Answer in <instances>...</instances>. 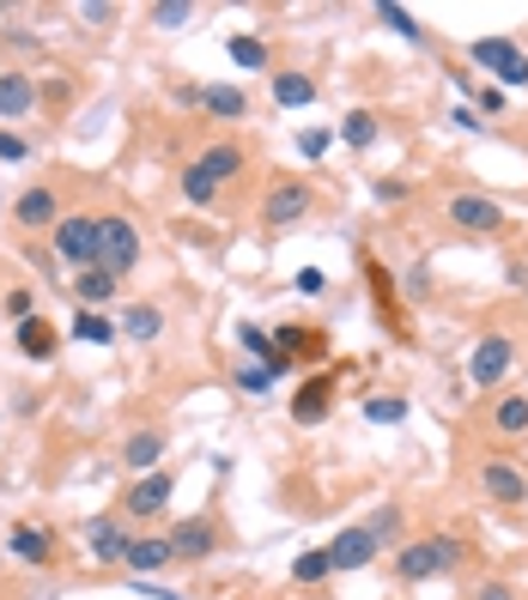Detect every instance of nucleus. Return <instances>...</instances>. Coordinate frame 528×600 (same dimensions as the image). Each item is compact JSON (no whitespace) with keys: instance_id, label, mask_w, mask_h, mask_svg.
<instances>
[{"instance_id":"1","label":"nucleus","mask_w":528,"mask_h":600,"mask_svg":"<svg viewBox=\"0 0 528 600\" xmlns=\"http://www.w3.org/2000/svg\"><path fill=\"white\" fill-rule=\"evenodd\" d=\"M468 558V546L456 534H432V540H408L395 552V576L401 582H432V576H449Z\"/></svg>"},{"instance_id":"2","label":"nucleus","mask_w":528,"mask_h":600,"mask_svg":"<svg viewBox=\"0 0 528 600\" xmlns=\"http://www.w3.org/2000/svg\"><path fill=\"white\" fill-rule=\"evenodd\" d=\"M92 267H104V274H128V267H140V231H134L128 219H116V212H104L97 219V262Z\"/></svg>"},{"instance_id":"3","label":"nucleus","mask_w":528,"mask_h":600,"mask_svg":"<svg viewBox=\"0 0 528 600\" xmlns=\"http://www.w3.org/2000/svg\"><path fill=\"white\" fill-rule=\"evenodd\" d=\"M55 255L73 267H92L97 262V212H67L55 224Z\"/></svg>"},{"instance_id":"4","label":"nucleus","mask_w":528,"mask_h":600,"mask_svg":"<svg viewBox=\"0 0 528 600\" xmlns=\"http://www.w3.org/2000/svg\"><path fill=\"white\" fill-rule=\"evenodd\" d=\"M510 365H516V346L504 334H486L474 353H468V382H474V389H498V382L510 377Z\"/></svg>"},{"instance_id":"5","label":"nucleus","mask_w":528,"mask_h":600,"mask_svg":"<svg viewBox=\"0 0 528 600\" xmlns=\"http://www.w3.org/2000/svg\"><path fill=\"white\" fill-rule=\"evenodd\" d=\"M468 55H474V67H486L492 79H504V85H528V55L516 49L510 37H480Z\"/></svg>"},{"instance_id":"6","label":"nucleus","mask_w":528,"mask_h":600,"mask_svg":"<svg viewBox=\"0 0 528 600\" xmlns=\"http://www.w3.org/2000/svg\"><path fill=\"white\" fill-rule=\"evenodd\" d=\"M171 552H176V564H200V558H213L219 552V528L213 522H200V516H188V522H176L171 534Z\"/></svg>"},{"instance_id":"7","label":"nucleus","mask_w":528,"mask_h":600,"mask_svg":"<svg viewBox=\"0 0 528 600\" xmlns=\"http://www.w3.org/2000/svg\"><path fill=\"white\" fill-rule=\"evenodd\" d=\"M322 552H329V570H365V564L377 558L383 546L370 540V528H341V534H334Z\"/></svg>"},{"instance_id":"8","label":"nucleus","mask_w":528,"mask_h":600,"mask_svg":"<svg viewBox=\"0 0 528 600\" xmlns=\"http://www.w3.org/2000/svg\"><path fill=\"white\" fill-rule=\"evenodd\" d=\"M171 492H176V480L164 468L159 473H140V485L122 497V509H128V516H140V522H146V516H164V509H171Z\"/></svg>"},{"instance_id":"9","label":"nucleus","mask_w":528,"mask_h":600,"mask_svg":"<svg viewBox=\"0 0 528 600\" xmlns=\"http://www.w3.org/2000/svg\"><path fill=\"white\" fill-rule=\"evenodd\" d=\"M188 170H195V176H200V183H207V188H225V183H231V176H238V170H243V146L219 140V146H207V152H200V158H195V164H188Z\"/></svg>"},{"instance_id":"10","label":"nucleus","mask_w":528,"mask_h":600,"mask_svg":"<svg viewBox=\"0 0 528 600\" xmlns=\"http://www.w3.org/2000/svg\"><path fill=\"white\" fill-rule=\"evenodd\" d=\"M480 492H486L492 504H528V480L510 461H480Z\"/></svg>"},{"instance_id":"11","label":"nucleus","mask_w":528,"mask_h":600,"mask_svg":"<svg viewBox=\"0 0 528 600\" xmlns=\"http://www.w3.org/2000/svg\"><path fill=\"white\" fill-rule=\"evenodd\" d=\"M128 528L116 522V516H97V522H85V546H92V558L97 564H122L128 558Z\"/></svg>"},{"instance_id":"12","label":"nucleus","mask_w":528,"mask_h":600,"mask_svg":"<svg viewBox=\"0 0 528 600\" xmlns=\"http://www.w3.org/2000/svg\"><path fill=\"white\" fill-rule=\"evenodd\" d=\"M305 212H310V188L305 183H274V188H267V200H262V219L274 224V231H279V224H291V219H305Z\"/></svg>"},{"instance_id":"13","label":"nucleus","mask_w":528,"mask_h":600,"mask_svg":"<svg viewBox=\"0 0 528 600\" xmlns=\"http://www.w3.org/2000/svg\"><path fill=\"white\" fill-rule=\"evenodd\" d=\"M449 219L462 224V231H498L504 207L492 195H456V200H449Z\"/></svg>"},{"instance_id":"14","label":"nucleus","mask_w":528,"mask_h":600,"mask_svg":"<svg viewBox=\"0 0 528 600\" xmlns=\"http://www.w3.org/2000/svg\"><path fill=\"white\" fill-rule=\"evenodd\" d=\"M13 219L25 224V231H49V224H61V200H55V188H25V195L13 200Z\"/></svg>"},{"instance_id":"15","label":"nucleus","mask_w":528,"mask_h":600,"mask_svg":"<svg viewBox=\"0 0 528 600\" xmlns=\"http://www.w3.org/2000/svg\"><path fill=\"white\" fill-rule=\"evenodd\" d=\"M122 564H128L134 576H159V570H171V564H176V552H171V540H164V534H140V540H128V558H122Z\"/></svg>"},{"instance_id":"16","label":"nucleus","mask_w":528,"mask_h":600,"mask_svg":"<svg viewBox=\"0 0 528 600\" xmlns=\"http://www.w3.org/2000/svg\"><path fill=\"white\" fill-rule=\"evenodd\" d=\"M329 394H334L329 377H310L305 389L291 394V418H298V425H322V413H329Z\"/></svg>"},{"instance_id":"17","label":"nucleus","mask_w":528,"mask_h":600,"mask_svg":"<svg viewBox=\"0 0 528 600\" xmlns=\"http://www.w3.org/2000/svg\"><path fill=\"white\" fill-rule=\"evenodd\" d=\"M31 104H37V85H31L25 73H7V67H0V122H19Z\"/></svg>"},{"instance_id":"18","label":"nucleus","mask_w":528,"mask_h":600,"mask_svg":"<svg viewBox=\"0 0 528 600\" xmlns=\"http://www.w3.org/2000/svg\"><path fill=\"white\" fill-rule=\"evenodd\" d=\"M49 552H55V540L31 522H19L13 540H7V558H19V564H49Z\"/></svg>"},{"instance_id":"19","label":"nucleus","mask_w":528,"mask_h":600,"mask_svg":"<svg viewBox=\"0 0 528 600\" xmlns=\"http://www.w3.org/2000/svg\"><path fill=\"white\" fill-rule=\"evenodd\" d=\"M122 334L140 339V346H146V339H159L164 334V310H159V303H128V310H122Z\"/></svg>"},{"instance_id":"20","label":"nucleus","mask_w":528,"mask_h":600,"mask_svg":"<svg viewBox=\"0 0 528 600\" xmlns=\"http://www.w3.org/2000/svg\"><path fill=\"white\" fill-rule=\"evenodd\" d=\"M159 455H164V437L159 431H134L128 449H122V461H128L134 473H159Z\"/></svg>"},{"instance_id":"21","label":"nucleus","mask_w":528,"mask_h":600,"mask_svg":"<svg viewBox=\"0 0 528 600\" xmlns=\"http://www.w3.org/2000/svg\"><path fill=\"white\" fill-rule=\"evenodd\" d=\"M492 431L498 437H528V394H504L492 406Z\"/></svg>"},{"instance_id":"22","label":"nucleus","mask_w":528,"mask_h":600,"mask_svg":"<svg viewBox=\"0 0 528 600\" xmlns=\"http://www.w3.org/2000/svg\"><path fill=\"white\" fill-rule=\"evenodd\" d=\"M200 104H207L213 116H225V122H243V116H250V97H243L238 85H200Z\"/></svg>"},{"instance_id":"23","label":"nucleus","mask_w":528,"mask_h":600,"mask_svg":"<svg viewBox=\"0 0 528 600\" xmlns=\"http://www.w3.org/2000/svg\"><path fill=\"white\" fill-rule=\"evenodd\" d=\"M73 291H80V303H85V310H97V303H110V298H116V274H104V267H80Z\"/></svg>"},{"instance_id":"24","label":"nucleus","mask_w":528,"mask_h":600,"mask_svg":"<svg viewBox=\"0 0 528 600\" xmlns=\"http://www.w3.org/2000/svg\"><path fill=\"white\" fill-rule=\"evenodd\" d=\"M19 353L25 358H49L55 353V327L43 322V315H25V322H19Z\"/></svg>"},{"instance_id":"25","label":"nucleus","mask_w":528,"mask_h":600,"mask_svg":"<svg viewBox=\"0 0 528 600\" xmlns=\"http://www.w3.org/2000/svg\"><path fill=\"white\" fill-rule=\"evenodd\" d=\"M225 55H231L243 73H267V43L262 37H231V43H225Z\"/></svg>"},{"instance_id":"26","label":"nucleus","mask_w":528,"mask_h":600,"mask_svg":"<svg viewBox=\"0 0 528 600\" xmlns=\"http://www.w3.org/2000/svg\"><path fill=\"white\" fill-rule=\"evenodd\" d=\"M341 140L358 146V152L377 146V116H370V109H346V116H341Z\"/></svg>"},{"instance_id":"27","label":"nucleus","mask_w":528,"mask_h":600,"mask_svg":"<svg viewBox=\"0 0 528 600\" xmlns=\"http://www.w3.org/2000/svg\"><path fill=\"white\" fill-rule=\"evenodd\" d=\"M274 97H279L286 109H305L310 97H317V85H310L305 73H274Z\"/></svg>"},{"instance_id":"28","label":"nucleus","mask_w":528,"mask_h":600,"mask_svg":"<svg viewBox=\"0 0 528 600\" xmlns=\"http://www.w3.org/2000/svg\"><path fill=\"white\" fill-rule=\"evenodd\" d=\"M188 19H195L188 0H159V7H146V25H159V31H183Z\"/></svg>"},{"instance_id":"29","label":"nucleus","mask_w":528,"mask_h":600,"mask_svg":"<svg viewBox=\"0 0 528 600\" xmlns=\"http://www.w3.org/2000/svg\"><path fill=\"white\" fill-rule=\"evenodd\" d=\"M365 418L370 425H401V418H408V401H401V394H370Z\"/></svg>"},{"instance_id":"30","label":"nucleus","mask_w":528,"mask_h":600,"mask_svg":"<svg viewBox=\"0 0 528 600\" xmlns=\"http://www.w3.org/2000/svg\"><path fill=\"white\" fill-rule=\"evenodd\" d=\"M73 334L92 339V346H110V339H116V322H110V315H97V310H85V315H73Z\"/></svg>"},{"instance_id":"31","label":"nucleus","mask_w":528,"mask_h":600,"mask_svg":"<svg viewBox=\"0 0 528 600\" xmlns=\"http://www.w3.org/2000/svg\"><path fill=\"white\" fill-rule=\"evenodd\" d=\"M377 19H383V25L395 31V37L420 43V25H413V13H408V7H389V0H383V7H377Z\"/></svg>"},{"instance_id":"32","label":"nucleus","mask_w":528,"mask_h":600,"mask_svg":"<svg viewBox=\"0 0 528 600\" xmlns=\"http://www.w3.org/2000/svg\"><path fill=\"white\" fill-rule=\"evenodd\" d=\"M329 576V552H305V558H291V582H322Z\"/></svg>"},{"instance_id":"33","label":"nucleus","mask_w":528,"mask_h":600,"mask_svg":"<svg viewBox=\"0 0 528 600\" xmlns=\"http://www.w3.org/2000/svg\"><path fill=\"white\" fill-rule=\"evenodd\" d=\"M365 528H370V540H377V546H383V540H401V509H377Z\"/></svg>"},{"instance_id":"34","label":"nucleus","mask_w":528,"mask_h":600,"mask_svg":"<svg viewBox=\"0 0 528 600\" xmlns=\"http://www.w3.org/2000/svg\"><path fill=\"white\" fill-rule=\"evenodd\" d=\"M238 346H243V353H255V358H262V365H267V358H274V339H267V334H262V327H255V322H243V327H238Z\"/></svg>"},{"instance_id":"35","label":"nucleus","mask_w":528,"mask_h":600,"mask_svg":"<svg viewBox=\"0 0 528 600\" xmlns=\"http://www.w3.org/2000/svg\"><path fill=\"white\" fill-rule=\"evenodd\" d=\"M468 92H474L480 116H498V109H504V92H498V85H468Z\"/></svg>"},{"instance_id":"36","label":"nucleus","mask_w":528,"mask_h":600,"mask_svg":"<svg viewBox=\"0 0 528 600\" xmlns=\"http://www.w3.org/2000/svg\"><path fill=\"white\" fill-rule=\"evenodd\" d=\"M298 146H305V158H322V152H329V146H334V134H329V128H310V134H305V140H298Z\"/></svg>"},{"instance_id":"37","label":"nucleus","mask_w":528,"mask_h":600,"mask_svg":"<svg viewBox=\"0 0 528 600\" xmlns=\"http://www.w3.org/2000/svg\"><path fill=\"white\" fill-rule=\"evenodd\" d=\"M80 19H85V25H104V19H116V7H110V0H85Z\"/></svg>"},{"instance_id":"38","label":"nucleus","mask_w":528,"mask_h":600,"mask_svg":"<svg viewBox=\"0 0 528 600\" xmlns=\"http://www.w3.org/2000/svg\"><path fill=\"white\" fill-rule=\"evenodd\" d=\"M0 158H7V164H19V158H25V140H19V134H0Z\"/></svg>"},{"instance_id":"39","label":"nucleus","mask_w":528,"mask_h":600,"mask_svg":"<svg viewBox=\"0 0 528 600\" xmlns=\"http://www.w3.org/2000/svg\"><path fill=\"white\" fill-rule=\"evenodd\" d=\"M7 315H19V322H25V315H31V291H7Z\"/></svg>"},{"instance_id":"40","label":"nucleus","mask_w":528,"mask_h":600,"mask_svg":"<svg viewBox=\"0 0 528 600\" xmlns=\"http://www.w3.org/2000/svg\"><path fill=\"white\" fill-rule=\"evenodd\" d=\"M238 382H243V389H250V394H262V389H267V382H274V377H267V370H243Z\"/></svg>"},{"instance_id":"41","label":"nucleus","mask_w":528,"mask_h":600,"mask_svg":"<svg viewBox=\"0 0 528 600\" xmlns=\"http://www.w3.org/2000/svg\"><path fill=\"white\" fill-rule=\"evenodd\" d=\"M298 291H310V298L322 291V274H317V267H305V274H298Z\"/></svg>"},{"instance_id":"42","label":"nucleus","mask_w":528,"mask_h":600,"mask_svg":"<svg viewBox=\"0 0 528 600\" xmlns=\"http://www.w3.org/2000/svg\"><path fill=\"white\" fill-rule=\"evenodd\" d=\"M480 600H510V588H504V582H486V588H480Z\"/></svg>"}]
</instances>
